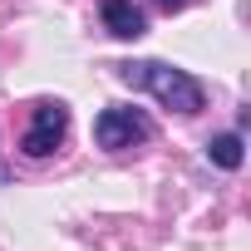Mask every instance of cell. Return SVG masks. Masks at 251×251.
Masks as SVG:
<instances>
[{"instance_id": "obj_5", "label": "cell", "mask_w": 251, "mask_h": 251, "mask_svg": "<svg viewBox=\"0 0 251 251\" xmlns=\"http://www.w3.org/2000/svg\"><path fill=\"white\" fill-rule=\"evenodd\" d=\"M207 158H212L217 168L236 173V168H241V158H246V143H241V133H217V138L207 143Z\"/></svg>"}, {"instance_id": "obj_2", "label": "cell", "mask_w": 251, "mask_h": 251, "mask_svg": "<svg viewBox=\"0 0 251 251\" xmlns=\"http://www.w3.org/2000/svg\"><path fill=\"white\" fill-rule=\"evenodd\" d=\"M148 133H153V123H148L138 108H103V113L94 118V143L108 148V153L133 148V143H143Z\"/></svg>"}, {"instance_id": "obj_6", "label": "cell", "mask_w": 251, "mask_h": 251, "mask_svg": "<svg viewBox=\"0 0 251 251\" xmlns=\"http://www.w3.org/2000/svg\"><path fill=\"white\" fill-rule=\"evenodd\" d=\"M153 5H158V10H182L187 0H153Z\"/></svg>"}, {"instance_id": "obj_3", "label": "cell", "mask_w": 251, "mask_h": 251, "mask_svg": "<svg viewBox=\"0 0 251 251\" xmlns=\"http://www.w3.org/2000/svg\"><path fill=\"white\" fill-rule=\"evenodd\" d=\"M64 128H69V108H64V103H40L30 133L20 138V153H25V158H50V153L64 143Z\"/></svg>"}, {"instance_id": "obj_1", "label": "cell", "mask_w": 251, "mask_h": 251, "mask_svg": "<svg viewBox=\"0 0 251 251\" xmlns=\"http://www.w3.org/2000/svg\"><path fill=\"white\" fill-rule=\"evenodd\" d=\"M118 79L133 84V89H148L163 108H177V113H197L207 103L202 84L187 74V69H173L163 59H138V64H118Z\"/></svg>"}, {"instance_id": "obj_4", "label": "cell", "mask_w": 251, "mask_h": 251, "mask_svg": "<svg viewBox=\"0 0 251 251\" xmlns=\"http://www.w3.org/2000/svg\"><path fill=\"white\" fill-rule=\"evenodd\" d=\"M103 25H108L113 40H138L148 30V20H143V10L133 0H103Z\"/></svg>"}]
</instances>
